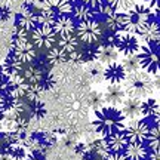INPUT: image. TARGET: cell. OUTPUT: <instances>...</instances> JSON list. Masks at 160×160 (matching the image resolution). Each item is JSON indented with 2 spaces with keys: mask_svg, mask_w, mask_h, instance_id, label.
<instances>
[{
  "mask_svg": "<svg viewBox=\"0 0 160 160\" xmlns=\"http://www.w3.org/2000/svg\"><path fill=\"white\" fill-rule=\"evenodd\" d=\"M88 147H89V150H91L92 154L99 156L101 159H105V157L110 154V148H108V144H107L105 137L101 138V139L93 141V142H92L91 145H88Z\"/></svg>",
  "mask_w": 160,
  "mask_h": 160,
  "instance_id": "28",
  "label": "cell"
},
{
  "mask_svg": "<svg viewBox=\"0 0 160 160\" xmlns=\"http://www.w3.org/2000/svg\"><path fill=\"white\" fill-rule=\"evenodd\" d=\"M58 46L67 53L74 52L79 48V39L74 34H65V36H59L58 40Z\"/></svg>",
  "mask_w": 160,
  "mask_h": 160,
  "instance_id": "27",
  "label": "cell"
},
{
  "mask_svg": "<svg viewBox=\"0 0 160 160\" xmlns=\"http://www.w3.org/2000/svg\"><path fill=\"white\" fill-rule=\"evenodd\" d=\"M125 116L117 108L116 105H107V107H99L95 110L93 113V119H92V128L93 131L102 135V137H108L113 132L123 131L125 126Z\"/></svg>",
  "mask_w": 160,
  "mask_h": 160,
  "instance_id": "1",
  "label": "cell"
},
{
  "mask_svg": "<svg viewBox=\"0 0 160 160\" xmlns=\"http://www.w3.org/2000/svg\"><path fill=\"white\" fill-rule=\"evenodd\" d=\"M144 5L148 8L151 13L157 17V12H159V0H144Z\"/></svg>",
  "mask_w": 160,
  "mask_h": 160,
  "instance_id": "37",
  "label": "cell"
},
{
  "mask_svg": "<svg viewBox=\"0 0 160 160\" xmlns=\"http://www.w3.org/2000/svg\"><path fill=\"white\" fill-rule=\"evenodd\" d=\"M151 11L147 6L141 3V5H135L131 8L129 11L123 12V31L128 33H133V34H139L141 30L145 27V24L151 19Z\"/></svg>",
  "mask_w": 160,
  "mask_h": 160,
  "instance_id": "4",
  "label": "cell"
},
{
  "mask_svg": "<svg viewBox=\"0 0 160 160\" xmlns=\"http://www.w3.org/2000/svg\"><path fill=\"white\" fill-rule=\"evenodd\" d=\"M102 77H104V80H107L108 83H122L126 77V71L122 64L111 62V64H107V65L104 67Z\"/></svg>",
  "mask_w": 160,
  "mask_h": 160,
  "instance_id": "12",
  "label": "cell"
},
{
  "mask_svg": "<svg viewBox=\"0 0 160 160\" xmlns=\"http://www.w3.org/2000/svg\"><path fill=\"white\" fill-rule=\"evenodd\" d=\"M31 39L33 45L39 49H49L57 43V34L52 30V27L48 25H36L31 30Z\"/></svg>",
  "mask_w": 160,
  "mask_h": 160,
  "instance_id": "9",
  "label": "cell"
},
{
  "mask_svg": "<svg viewBox=\"0 0 160 160\" xmlns=\"http://www.w3.org/2000/svg\"><path fill=\"white\" fill-rule=\"evenodd\" d=\"M31 104V107H30V111H31V117H34V119H43L48 113V110H46V105L45 102L42 101V99H36L33 101Z\"/></svg>",
  "mask_w": 160,
  "mask_h": 160,
  "instance_id": "31",
  "label": "cell"
},
{
  "mask_svg": "<svg viewBox=\"0 0 160 160\" xmlns=\"http://www.w3.org/2000/svg\"><path fill=\"white\" fill-rule=\"evenodd\" d=\"M105 139H107V144H108L110 153H122L128 145V139H126L125 133L122 131L110 133L108 137H105Z\"/></svg>",
  "mask_w": 160,
  "mask_h": 160,
  "instance_id": "21",
  "label": "cell"
},
{
  "mask_svg": "<svg viewBox=\"0 0 160 160\" xmlns=\"http://www.w3.org/2000/svg\"><path fill=\"white\" fill-rule=\"evenodd\" d=\"M48 64L49 65H59V64L65 62V61H68V53L67 52H64L59 46L58 48H49V53H48Z\"/></svg>",
  "mask_w": 160,
  "mask_h": 160,
  "instance_id": "26",
  "label": "cell"
},
{
  "mask_svg": "<svg viewBox=\"0 0 160 160\" xmlns=\"http://www.w3.org/2000/svg\"><path fill=\"white\" fill-rule=\"evenodd\" d=\"M68 2H71V3H74V2H79V0H68Z\"/></svg>",
  "mask_w": 160,
  "mask_h": 160,
  "instance_id": "44",
  "label": "cell"
},
{
  "mask_svg": "<svg viewBox=\"0 0 160 160\" xmlns=\"http://www.w3.org/2000/svg\"><path fill=\"white\" fill-rule=\"evenodd\" d=\"M52 30L55 31L57 36L73 34L76 30L74 19L70 17V15H57L55 21L52 24Z\"/></svg>",
  "mask_w": 160,
  "mask_h": 160,
  "instance_id": "11",
  "label": "cell"
},
{
  "mask_svg": "<svg viewBox=\"0 0 160 160\" xmlns=\"http://www.w3.org/2000/svg\"><path fill=\"white\" fill-rule=\"evenodd\" d=\"M36 25H37V22H36V13L33 12V8L28 5H24L21 8V12L17 15L15 27L24 28L25 31H31Z\"/></svg>",
  "mask_w": 160,
  "mask_h": 160,
  "instance_id": "10",
  "label": "cell"
},
{
  "mask_svg": "<svg viewBox=\"0 0 160 160\" xmlns=\"http://www.w3.org/2000/svg\"><path fill=\"white\" fill-rule=\"evenodd\" d=\"M110 45H113L117 49L119 53H123V55H135L139 48H141V40L138 39V34H133V33H128V31H116L113 36L108 37Z\"/></svg>",
  "mask_w": 160,
  "mask_h": 160,
  "instance_id": "5",
  "label": "cell"
},
{
  "mask_svg": "<svg viewBox=\"0 0 160 160\" xmlns=\"http://www.w3.org/2000/svg\"><path fill=\"white\" fill-rule=\"evenodd\" d=\"M122 132L125 133L128 142L145 144V141H147V138L150 135V125L141 117L139 119H132L128 120V123L125 122V126H123Z\"/></svg>",
  "mask_w": 160,
  "mask_h": 160,
  "instance_id": "7",
  "label": "cell"
},
{
  "mask_svg": "<svg viewBox=\"0 0 160 160\" xmlns=\"http://www.w3.org/2000/svg\"><path fill=\"white\" fill-rule=\"evenodd\" d=\"M141 39L144 40V43H159L160 39V31H159V22L157 21H151L145 24V27L141 30Z\"/></svg>",
  "mask_w": 160,
  "mask_h": 160,
  "instance_id": "19",
  "label": "cell"
},
{
  "mask_svg": "<svg viewBox=\"0 0 160 160\" xmlns=\"http://www.w3.org/2000/svg\"><path fill=\"white\" fill-rule=\"evenodd\" d=\"M0 160H12V157L8 153H0Z\"/></svg>",
  "mask_w": 160,
  "mask_h": 160,
  "instance_id": "42",
  "label": "cell"
},
{
  "mask_svg": "<svg viewBox=\"0 0 160 160\" xmlns=\"http://www.w3.org/2000/svg\"><path fill=\"white\" fill-rule=\"evenodd\" d=\"M6 76H5V73H3V67H2V64H0V80L2 79H5Z\"/></svg>",
  "mask_w": 160,
  "mask_h": 160,
  "instance_id": "43",
  "label": "cell"
},
{
  "mask_svg": "<svg viewBox=\"0 0 160 160\" xmlns=\"http://www.w3.org/2000/svg\"><path fill=\"white\" fill-rule=\"evenodd\" d=\"M104 160H128V157L123 153H110Z\"/></svg>",
  "mask_w": 160,
  "mask_h": 160,
  "instance_id": "40",
  "label": "cell"
},
{
  "mask_svg": "<svg viewBox=\"0 0 160 160\" xmlns=\"http://www.w3.org/2000/svg\"><path fill=\"white\" fill-rule=\"evenodd\" d=\"M141 116L147 119H154V123L159 125V99L157 98H145L141 101Z\"/></svg>",
  "mask_w": 160,
  "mask_h": 160,
  "instance_id": "16",
  "label": "cell"
},
{
  "mask_svg": "<svg viewBox=\"0 0 160 160\" xmlns=\"http://www.w3.org/2000/svg\"><path fill=\"white\" fill-rule=\"evenodd\" d=\"M117 57H119V52L113 45L110 43H105V45H101L97 48V53H95V61H98L99 64H111L117 61Z\"/></svg>",
  "mask_w": 160,
  "mask_h": 160,
  "instance_id": "14",
  "label": "cell"
},
{
  "mask_svg": "<svg viewBox=\"0 0 160 160\" xmlns=\"http://www.w3.org/2000/svg\"><path fill=\"white\" fill-rule=\"evenodd\" d=\"M5 153H8V154L11 156L12 160H22L25 153H27V147L24 145V142L13 141V142L6 144Z\"/></svg>",
  "mask_w": 160,
  "mask_h": 160,
  "instance_id": "24",
  "label": "cell"
},
{
  "mask_svg": "<svg viewBox=\"0 0 160 160\" xmlns=\"http://www.w3.org/2000/svg\"><path fill=\"white\" fill-rule=\"evenodd\" d=\"M71 13H73V19L79 21V22H83V21H89V19H95L97 17V9H92L85 3H80V5L73 6L71 9Z\"/></svg>",
  "mask_w": 160,
  "mask_h": 160,
  "instance_id": "22",
  "label": "cell"
},
{
  "mask_svg": "<svg viewBox=\"0 0 160 160\" xmlns=\"http://www.w3.org/2000/svg\"><path fill=\"white\" fill-rule=\"evenodd\" d=\"M116 12H126L138 3V0H105Z\"/></svg>",
  "mask_w": 160,
  "mask_h": 160,
  "instance_id": "30",
  "label": "cell"
},
{
  "mask_svg": "<svg viewBox=\"0 0 160 160\" xmlns=\"http://www.w3.org/2000/svg\"><path fill=\"white\" fill-rule=\"evenodd\" d=\"M104 2H105V0H82V3L88 5L89 8H92V9H98L101 5H104Z\"/></svg>",
  "mask_w": 160,
  "mask_h": 160,
  "instance_id": "39",
  "label": "cell"
},
{
  "mask_svg": "<svg viewBox=\"0 0 160 160\" xmlns=\"http://www.w3.org/2000/svg\"><path fill=\"white\" fill-rule=\"evenodd\" d=\"M11 49L12 53L22 64L33 62L37 57L36 46L33 43H30L28 40V31H25L24 28H19V27H15L13 33H12Z\"/></svg>",
  "mask_w": 160,
  "mask_h": 160,
  "instance_id": "3",
  "label": "cell"
},
{
  "mask_svg": "<svg viewBox=\"0 0 160 160\" xmlns=\"http://www.w3.org/2000/svg\"><path fill=\"white\" fill-rule=\"evenodd\" d=\"M125 97H126V93L123 91V86L120 85V83H110L108 88L105 89V93L102 95L104 102H108L110 105L122 104Z\"/></svg>",
  "mask_w": 160,
  "mask_h": 160,
  "instance_id": "15",
  "label": "cell"
},
{
  "mask_svg": "<svg viewBox=\"0 0 160 160\" xmlns=\"http://www.w3.org/2000/svg\"><path fill=\"white\" fill-rule=\"evenodd\" d=\"M74 31L76 37L80 42H83L85 45H95L102 37V27L97 19H89V21L79 22Z\"/></svg>",
  "mask_w": 160,
  "mask_h": 160,
  "instance_id": "8",
  "label": "cell"
},
{
  "mask_svg": "<svg viewBox=\"0 0 160 160\" xmlns=\"http://www.w3.org/2000/svg\"><path fill=\"white\" fill-rule=\"evenodd\" d=\"M148 160H160L159 159V150H151L148 154H147Z\"/></svg>",
  "mask_w": 160,
  "mask_h": 160,
  "instance_id": "41",
  "label": "cell"
},
{
  "mask_svg": "<svg viewBox=\"0 0 160 160\" xmlns=\"http://www.w3.org/2000/svg\"><path fill=\"white\" fill-rule=\"evenodd\" d=\"M24 64L18 59L13 53H9L8 57H6L5 62L2 64V67H3V73H5L6 77H12V76H17V74H21L22 73V67Z\"/></svg>",
  "mask_w": 160,
  "mask_h": 160,
  "instance_id": "20",
  "label": "cell"
},
{
  "mask_svg": "<svg viewBox=\"0 0 160 160\" xmlns=\"http://www.w3.org/2000/svg\"><path fill=\"white\" fill-rule=\"evenodd\" d=\"M150 150H159V126L156 125L154 128H150V135L147 138Z\"/></svg>",
  "mask_w": 160,
  "mask_h": 160,
  "instance_id": "33",
  "label": "cell"
},
{
  "mask_svg": "<svg viewBox=\"0 0 160 160\" xmlns=\"http://www.w3.org/2000/svg\"><path fill=\"white\" fill-rule=\"evenodd\" d=\"M159 43H141L139 51L137 52L139 67L150 73L151 76H159V53H157Z\"/></svg>",
  "mask_w": 160,
  "mask_h": 160,
  "instance_id": "6",
  "label": "cell"
},
{
  "mask_svg": "<svg viewBox=\"0 0 160 160\" xmlns=\"http://www.w3.org/2000/svg\"><path fill=\"white\" fill-rule=\"evenodd\" d=\"M105 25L111 33L120 31L123 28V12H116L113 11L105 17Z\"/></svg>",
  "mask_w": 160,
  "mask_h": 160,
  "instance_id": "25",
  "label": "cell"
},
{
  "mask_svg": "<svg viewBox=\"0 0 160 160\" xmlns=\"http://www.w3.org/2000/svg\"><path fill=\"white\" fill-rule=\"evenodd\" d=\"M12 17V12L8 6H2L0 8V22H5Z\"/></svg>",
  "mask_w": 160,
  "mask_h": 160,
  "instance_id": "38",
  "label": "cell"
},
{
  "mask_svg": "<svg viewBox=\"0 0 160 160\" xmlns=\"http://www.w3.org/2000/svg\"><path fill=\"white\" fill-rule=\"evenodd\" d=\"M89 101H91V105H92V108L93 110H97V108H99V107H102L104 105L102 95H99V93H97V92H92Z\"/></svg>",
  "mask_w": 160,
  "mask_h": 160,
  "instance_id": "35",
  "label": "cell"
},
{
  "mask_svg": "<svg viewBox=\"0 0 160 160\" xmlns=\"http://www.w3.org/2000/svg\"><path fill=\"white\" fill-rule=\"evenodd\" d=\"M22 160H46V157L42 151H30V153H25Z\"/></svg>",
  "mask_w": 160,
  "mask_h": 160,
  "instance_id": "36",
  "label": "cell"
},
{
  "mask_svg": "<svg viewBox=\"0 0 160 160\" xmlns=\"http://www.w3.org/2000/svg\"><path fill=\"white\" fill-rule=\"evenodd\" d=\"M42 8L51 9L55 15H70L73 9V3L68 0H43Z\"/></svg>",
  "mask_w": 160,
  "mask_h": 160,
  "instance_id": "17",
  "label": "cell"
},
{
  "mask_svg": "<svg viewBox=\"0 0 160 160\" xmlns=\"http://www.w3.org/2000/svg\"><path fill=\"white\" fill-rule=\"evenodd\" d=\"M55 18H57V15H55L51 9L42 8L39 13H36V22H37V25H48V27H52Z\"/></svg>",
  "mask_w": 160,
  "mask_h": 160,
  "instance_id": "29",
  "label": "cell"
},
{
  "mask_svg": "<svg viewBox=\"0 0 160 160\" xmlns=\"http://www.w3.org/2000/svg\"><path fill=\"white\" fill-rule=\"evenodd\" d=\"M0 148H2V141H0Z\"/></svg>",
  "mask_w": 160,
  "mask_h": 160,
  "instance_id": "45",
  "label": "cell"
},
{
  "mask_svg": "<svg viewBox=\"0 0 160 160\" xmlns=\"http://www.w3.org/2000/svg\"><path fill=\"white\" fill-rule=\"evenodd\" d=\"M153 80L151 74L144 71V70H137L133 73L126 74L125 80L122 83L123 85V91H125L126 97L129 98H137V99H145L153 95L154 89H157V76Z\"/></svg>",
  "mask_w": 160,
  "mask_h": 160,
  "instance_id": "2",
  "label": "cell"
},
{
  "mask_svg": "<svg viewBox=\"0 0 160 160\" xmlns=\"http://www.w3.org/2000/svg\"><path fill=\"white\" fill-rule=\"evenodd\" d=\"M123 151L128 160H145L148 154V150L142 142H128Z\"/></svg>",
  "mask_w": 160,
  "mask_h": 160,
  "instance_id": "18",
  "label": "cell"
},
{
  "mask_svg": "<svg viewBox=\"0 0 160 160\" xmlns=\"http://www.w3.org/2000/svg\"><path fill=\"white\" fill-rule=\"evenodd\" d=\"M102 71H104V67L102 64H92L91 67V76H92V80H95V82H101L104 79L102 77Z\"/></svg>",
  "mask_w": 160,
  "mask_h": 160,
  "instance_id": "34",
  "label": "cell"
},
{
  "mask_svg": "<svg viewBox=\"0 0 160 160\" xmlns=\"http://www.w3.org/2000/svg\"><path fill=\"white\" fill-rule=\"evenodd\" d=\"M21 74L28 85H40L42 80H43V76H45V71L40 68L39 65L33 64V65H28L27 68H22Z\"/></svg>",
  "mask_w": 160,
  "mask_h": 160,
  "instance_id": "23",
  "label": "cell"
},
{
  "mask_svg": "<svg viewBox=\"0 0 160 160\" xmlns=\"http://www.w3.org/2000/svg\"><path fill=\"white\" fill-rule=\"evenodd\" d=\"M122 65H123V68H125L126 74H129V73H133V71H137L139 70V61H138V57L137 53L135 55H126L125 59L122 61Z\"/></svg>",
  "mask_w": 160,
  "mask_h": 160,
  "instance_id": "32",
  "label": "cell"
},
{
  "mask_svg": "<svg viewBox=\"0 0 160 160\" xmlns=\"http://www.w3.org/2000/svg\"><path fill=\"white\" fill-rule=\"evenodd\" d=\"M141 101H142V99L129 98V97H128V99H123V101H122V108H120V111L123 113L126 120L142 117V116H141Z\"/></svg>",
  "mask_w": 160,
  "mask_h": 160,
  "instance_id": "13",
  "label": "cell"
}]
</instances>
